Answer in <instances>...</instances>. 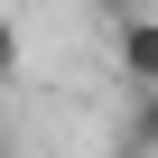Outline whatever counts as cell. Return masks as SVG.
I'll use <instances>...</instances> for the list:
<instances>
[{
    "mask_svg": "<svg viewBox=\"0 0 158 158\" xmlns=\"http://www.w3.org/2000/svg\"><path fill=\"white\" fill-rule=\"evenodd\" d=\"M112 65L130 93H158V19H121L112 28Z\"/></svg>",
    "mask_w": 158,
    "mask_h": 158,
    "instance_id": "6da1fadb",
    "label": "cell"
},
{
    "mask_svg": "<svg viewBox=\"0 0 158 158\" xmlns=\"http://www.w3.org/2000/svg\"><path fill=\"white\" fill-rule=\"evenodd\" d=\"M130 149H158V93H139V121H130Z\"/></svg>",
    "mask_w": 158,
    "mask_h": 158,
    "instance_id": "7a4b0ae2",
    "label": "cell"
},
{
    "mask_svg": "<svg viewBox=\"0 0 158 158\" xmlns=\"http://www.w3.org/2000/svg\"><path fill=\"white\" fill-rule=\"evenodd\" d=\"M19 56H28V47H19V28L0 19V84H19Z\"/></svg>",
    "mask_w": 158,
    "mask_h": 158,
    "instance_id": "3957f363",
    "label": "cell"
},
{
    "mask_svg": "<svg viewBox=\"0 0 158 158\" xmlns=\"http://www.w3.org/2000/svg\"><path fill=\"white\" fill-rule=\"evenodd\" d=\"M0 158H19V149H10V139H0Z\"/></svg>",
    "mask_w": 158,
    "mask_h": 158,
    "instance_id": "277c9868",
    "label": "cell"
}]
</instances>
